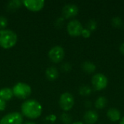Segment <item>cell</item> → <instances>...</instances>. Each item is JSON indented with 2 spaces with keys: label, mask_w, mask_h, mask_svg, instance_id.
<instances>
[{
  "label": "cell",
  "mask_w": 124,
  "mask_h": 124,
  "mask_svg": "<svg viewBox=\"0 0 124 124\" xmlns=\"http://www.w3.org/2000/svg\"><path fill=\"white\" fill-rule=\"evenodd\" d=\"M122 24H123V21L121 18L118 16L113 17L111 19V25L115 28H120L122 25Z\"/></svg>",
  "instance_id": "d6986e66"
},
{
  "label": "cell",
  "mask_w": 124,
  "mask_h": 124,
  "mask_svg": "<svg viewBox=\"0 0 124 124\" xmlns=\"http://www.w3.org/2000/svg\"><path fill=\"white\" fill-rule=\"evenodd\" d=\"M120 52L123 55H124V42L120 46Z\"/></svg>",
  "instance_id": "83f0119b"
},
{
  "label": "cell",
  "mask_w": 124,
  "mask_h": 124,
  "mask_svg": "<svg viewBox=\"0 0 124 124\" xmlns=\"http://www.w3.org/2000/svg\"><path fill=\"white\" fill-rule=\"evenodd\" d=\"M46 76L50 81H54L58 78L59 72L57 68L55 67H49L46 70Z\"/></svg>",
  "instance_id": "9a60e30c"
},
{
  "label": "cell",
  "mask_w": 124,
  "mask_h": 124,
  "mask_svg": "<svg viewBox=\"0 0 124 124\" xmlns=\"http://www.w3.org/2000/svg\"><path fill=\"white\" fill-rule=\"evenodd\" d=\"M7 19L4 16H0V30L5 29L7 25Z\"/></svg>",
  "instance_id": "7402d4cb"
},
{
  "label": "cell",
  "mask_w": 124,
  "mask_h": 124,
  "mask_svg": "<svg viewBox=\"0 0 124 124\" xmlns=\"http://www.w3.org/2000/svg\"><path fill=\"white\" fill-rule=\"evenodd\" d=\"M25 124H35L34 123H31V122H27V123H25Z\"/></svg>",
  "instance_id": "1f68e13d"
},
{
  "label": "cell",
  "mask_w": 124,
  "mask_h": 124,
  "mask_svg": "<svg viewBox=\"0 0 124 124\" xmlns=\"http://www.w3.org/2000/svg\"><path fill=\"white\" fill-rule=\"evenodd\" d=\"M23 4V1H20V0H12V1H10L8 2L7 4V8L9 11H15L16 9H17L18 8L20 7L21 4Z\"/></svg>",
  "instance_id": "e0dca14e"
},
{
  "label": "cell",
  "mask_w": 124,
  "mask_h": 124,
  "mask_svg": "<svg viewBox=\"0 0 124 124\" xmlns=\"http://www.w3.org/2000/svg\"><path fill=\"white\" fill-rule=\"evenodd\" d=\"M75 103V100L70 92H64L62 93L59 99V105L62 110L64 111L70 110Z\"/></svg>",
  "instance_id": "5b68a950"
},
{
  "label": "cell",
  "mask_w": 124,
  "mask_h": 124,
  "mask_svg": "<svg viewBox=\"0 0 124 124\" xmlns=\"http://www.w3.org/2000/svg\"><path fill=\"white\" fill-rule=\"evenodd\" d=\"M13 96L12 89L9 87H4L0 89V98L4 101H9Z\"/></svg>",
  "instance_id": "4fadbf2b"
},
{
  "label": "cell",
  "mask_w": 124,
  "mask_h": 124,
  "mask_svg": "<svg viewBox=\"0 0 124 124\" xmlns=\"http://www.w3.org/2000/svg\"><path fill=\"white\" fill-rule=\"evenodd\" d=\"M86 26H87L86 28L89 29L91 32L92 31H94L97 29V21L95 20L92 19V20H89L87 22Z\"/></svg>",
  "instance_id": "44dd1931"
},
{
  "label": "cell",
  "mask_w": 124,
  "mask_h": 124,
  "mask_svg": "<svg viewBox=\"0 0 124 124\" xmlns=\"http://www.w3.org/2000/svg\"><path fill=\"white\" fill-rule=\"evenodd\" d=\"M22 1L27 9L33 12H38L41 10L45 4L44 0H24Z\"/></svg>",
  "instance_id": "9c48e42d"
},
{
  "label": "cell",
  "mask_w": 124,
  "mask_h": 124,
  "mask_svg": "<svg viewBox=\"0 0 124 124\" xmlns=\"http://www.w3.org/2000/svg\"><path fill=\"white\" fill-rule=\"evenodd\" d=\"M61 68L65 72H69V71H70V70L72 68V66H71V65L69 62H65V63H64L62 65Z\"/></svg>",
  "instance_id": "cb8c5ba5"
},
{
  "label": "cell",
  "mask_w": 124,
  "mask_h": 124,
  "mask_svg": "<svg viewBox=\"0 0 124 124\" xmlns=\"http://www.w3.org/2000/svg\"><path fill=\"white\" fill-rule=\"evenodd\" d=\"M78 92H79V94L81 96L87 97V96H89L92 94V89L88 85H82V86H80Z\"/></svg>",
  "instance_id": "ac0fdd59"
},
{
  "label": "cell",
  "mask_w": 124,
  "mask_h": 124,
  "mask_svg": "<svg viewBox=\"0 0 124 124\" xmlns=\"http://www.w3.org/2000/svg\"><path fill=\"white\" fill-rule=\"evenodd\" d=\"M107 103H108L107 98L105 97L100 96L96 100V101L94 102V106L97 109L101 110V109H103L106 107Z\"/></svg>",
  "instance_id": "2e32d148"
},
{
  "label": "cell",
  "mask_w": 124,
  "mask_h": 124,
  "mask_svg": "<svg viewBox=\"0 0 124 124\" xmlns=\"http://www.w3.org/2000/svg\"><path fill=\"white\" fill-rule=\"evenodd\" d=\"M48 55L51 61L57 63L63 60L65 57V50L60 46H54L49 50Z\"/></svg>",
  "instance_id": "ba28073f"
},
{
  "label": "cell",
  "mask_w": 124,
  "mask_h": 124,
  "mask_svg": "<svg viewBox=\"0 0 124 124\" xmlns=\"http://www.w3.org/2000/svg\"><path fill=\"white\" fill-rule=\"evenodd\" d=\"M91 34H92V32H91L89 29H87V28H84L83 31H82V32H81V35L84 38L87 39V38H89V37L91 36Z\"/></svg>",
  "instance_id": "603a6c76"
},
{
  "label": "cell",
  "mask_w": 124,
  "mask_h": 124,
  "mask_svg": "<svg viewBox=\"0 0 124 124\" xmlns=\"http://www.w3.org/2000/svg\"><path fill=\"white\" fill-rule=\"evenodd\" d=\"M62 16L65 18L69 19L74 17L78 13V7L74 4H65L62 10Z\"/></svg>",
  "instance_id": "30bf717a"
},
{
  "label": "cell",
  "mask_w": 124,
  "mask_h": 124,
  "mask_svg": "<svg viewBox=\"0 0 124 124\" xmlns=\"http://www.w3.org/2000/svg\"><path fill=\"white\" fill-rule=\"evenodd\" d=\"M84 105L86 108H90L92 106V102L90 101H86L84 102Z\"/></svg>",
  "instance_id": "f1b7e54d"
},
{
  "label": "cell",
  "mask_w": 124,
  "mask_h": 124,
  "mask_svg": "<svg viewBox=\"0 0 124 124\" xmlns=\"http://www.w3.org/2000/svg\"><path fill=\"white\" fill-rule=\"evenodd\" d=\"M6 108V102L0 98V111L4 110Z\"/></svg>",
  "instance_id": "d4e9b609"
},
{
  "label": "cell",
  "mask_w": 124,
  "mask_h": 124,
  "mask_svg": "<svg viewBox=\"0 0 124 124\" xmlns=\"http://www.w3.org/2000/svg\"><path fill=\"white\" fill-rule=\"evenodd\" d=\"M73 124H84L83 122L81 121H76V122H74Z\"/></svg>",
  "instance_id": "4dcf8cb0"
},
{
  "label": "cell",
  "mask_w": 124,
  "mask_h": 124,
  "mask_svg": "<svg viewBox=\"0 0 124 124\" xmlns=\"http://www.w3.org/2000/svg\"><path fill=\"white\" fill-rule=\"evenodd\" d=\"M17 41V34L9 29L0 30V46L4 49L13 47Z\"/></svg>",
  "instance_id": "7a4b0ae2"
},
{
  "label": "cell",
  "mask_w": 124,
  "mask_h": 124,
  "mask_svg": "<svg viewBox=\"0 0 124 124\" xmlns=\"http://www.w3.org/2000/svg\"><path fill=\"white\" fill-rule=\"evenodd\" d=\"M57 118H56V116L55 115H50L47 117V120L50 121L51 122H54L56 121Z\"/></svg>",
  "instance_id": "4316f807"
},
{
  "label": "cell",
  "mask_w": 124,
  "mask_h": 124,
  "mask_svg": "<svg viewBox=\"0 0 124 124\" xmlns=\"http://www.w3.org/2000/svg\"><path fill=\"white\" fill-rule=\"evenodd\" d=\"M21 112L22 115L30 119H36L42 113V106L35 100H28L22 104Z\"/></svg>",
  "instance_id": "6da1fadb"
},
{
  "label": "cell",
  "mask_w": 124,
  "mask_h": 124,
  "mask_svg": "<svg viewBox=\"0 0 124 124\" xmlns=\"http://www.w3.org/2000/svg\"><path fill=\"white\" fill-rule=\"evenodd\" d=\"M92 84L95 90L102 91L108 86V79L105 74L98 73L92 76Z\"/></svg>",
  "instance_id": "277c9868"
},
{
  "label": "cell",
  "mask_w": 124,
  "mask_h": 124,
  "mask_svg": "<svg viewBox=\"0 0 124 124\" xmlns=\"http://www.w3.org/2000/svg\"><path fill=\"white\" fill-rule=\"evenodd\" d=\"M99 119V115L95 110H87L83 116V120L86 124H94Z\"/></svg>",
  "instance_id": "8fae6325"
},
{
  "label": "cell",
  "mask_w": 124,
  "mask_h": 124,
  "mask_svg": "<svg viewBox=\"0 0 124 124\" xmlns=\"http://www.w3.org/2000/svg\"><path fill=\"white\" fill-rule=\"evenodd\" d=\"M12 92L13 95H15L16 97L22 100L27 99L31 94V87L23 82H19L16 84L13 87H12Z\"/></svg>",
  "instance_id": "3957f363"
},
{
  "label": "cell",
  "mask_w": 124,
  "mask_h": 124,
  "mask_svg": "<svg viewBox=\"0 0 124 124\" xmlns=\"http://www.w3.org/2000/svg\"><path fill=\"white\" fill-rule=\"evenodd\" d=\"M60 120L64 124H70L72 122V118H71L70 115H69L66 113H63L62 114H61Z\"/></svg>",
  "instance_id": "ffe728a7"
},
{
  "label": "cell",
  "mask_w": 124,
  "mask_h": 124,
  "mask_svg": "<svg viewBox=\"0 0 124 124\" xmlns=\"http://www.w3.org/2000/svg\"><path fill=\"white\" fill-rule=\"evenodd\" d=\"M23 116L18 112L9 113L4 116L0 121V124H23Z\"/></svg>",
  "instance_id": "8992f818"
},
{
  "label": "cell",
  "mask_w": 124,
  "mask_h": 124,
  "mask_svg": "<svg viewBox=\"0 0 124 124\" xmlns=\"http://www.w3.org/2000/svg\"><path fill=\"white\" fill-rule=\"evenodd\" d=\"M119 124H124V116L122 118H121L120 122H119Z\"/></svg>",
  "instance_id": "f546056e"
},
{
  "label": "cell",
  "mask_w": 124,
  "mask_h": 124,
  "mask_svg": "<svg viewBox=\"0 0 124 124\" xmlns=\"http://www.w3.org/2000/svg\"><path fill=\"white\" fill-rule=\"evenodd\" d=\"M63 23H64V18H63V17H60L57 20L56 25H58V28H60L62 25Z\"/></svg>",
  "instance_id": "484cf974"
},
{
  "label": "cell",
  "mask_w": 124,
  "mask_h": 124,
  "mask_svg": "<svg viewBox=\"0 0 124 124\" xmlns=\"http://www.w3.org/2000/svg\"><path fill=\"white\" fill-rule=\"evenodd\" d=\"M81 68L84 72L86 73H93L96 70V65L91 61H85L81 65Z\"/></svg>",
  "instance_id": "5bb4252c"
},
{
  "label": "cell",
  "mask_w": 124,
  "mask_h": 124,
  "mask_svg": "<svg viewBox=\"0 0 124 124\" xmlns=\"http://www.w3.org/2000/svg\"><path fill=\"white\" fill-rule=\"evenodd\" d=\"M83 29L81 22L78 20H72L67 25V31L68 34L73 37L81 36Z\"/></svg>",
  "instance_id": "52a82bcc"
},
{
  "label": "cell",
  "mask_w": 124,
  "mask_h": 124,
  "mask_svg": "<svg viewBox=\"0 0 124 124\" xmlns=\"http://www.w3.org/2000/svg\"><path fill=\"white\" fill-rule=\"evenodd\" d=\"M107 117L110 121L117 122L121 120V114L118 109L115 108H111L107 112Z\"/></svg>",
  "instance_id": "7c38bea8"
}]
</instances>
